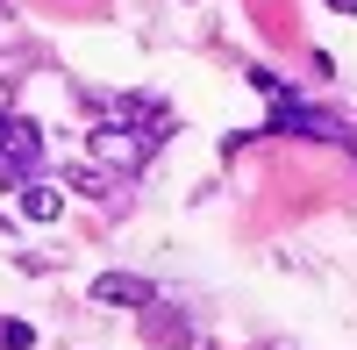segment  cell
<instances>
[{
	"label": "cell",
	"mask_w": 357,
	"mask_h": 350,
	"mask_svg": "<svg viewBox=\"0 0 357 350\" xmlns=\"http://www.w3.org/2000/svg\"><path fill=\"white\" fill-rule=\"evenodd\" d=\"M321 8H329V15H357V0H321Z\"/></svg>",
	"instance_id": "9"
},
{
	"label": "cell",
	"mask_w": 357,
	"mask_h": 350,
	"mask_svg": "<svg viewBox=\"0 0 357 350\" xmlns=\"http://www.w3.org/2000/svg\"><path fill=\"white\" fill-rule=\"evenodd\" d=\"M272 136H314V143H350V129L336 122V114H314V107H301V100H272Z\"/></svg>",
	"instance_id": "2"
},
{
	"label": "cell",
	"mask_w": 357,
	"mask_h": 350,
	"mask_svg": "<svg viewBox=\"0 0 357 350\" xmlns=\"http://www.w3.org/2000/svg\"><path fill=\"white\" fill-rule=\"evenodd\" d=\"M136 329H143L151 350H193V314L172 307V300H151V307L136 314Z\"/></svg>",
	"instance_id": "3"
},
{
	"label": "cell",
	"mask_w": 357,
	"mask_h": 350,
	"mask_svg": "<svg viewBox=\"0 0 357 350\" xmlns=\"http://www.w3.org/2000/svg\"><path fill=\"white\" fill-rule=\"evenodd\" d=\"M272 350H279V343H272Z\"/></svg>",
	"instance_id": "10"
},
{
	"label": "cell",
	"mask_w": 357,
	"mask_h": 350,
	"mask_svg": "<svg viewBox=\"0 0 357 350\" xmlns=\"http://www.w3.org/2000/svg\"><path fill=\"white\" fill-rule=\"evenodd\" d=\"M65 186L86 193V200H114V172H100V165H72V172H65Z\"/></svg>",
	"instance_id": "7"
},
{
	"label": "cell",
	"mask_w": 357,
	"mask_h": 350,
	"mask_svg": "<svg viewBox=\"0 0 357 350\" xmlns=\"http://www.w3.org/2000/svg\"><path fill=\"white\" fill-rule=\"evenodd\" d=\"M22 193V215L29 222H57V215H65V193H57L50 179H29V186H15Z\"/></svg>",
	"instance_id": "6"
},
{
	"label": "cell",
	"mask_w": 357,
	"mask_h": 350,
	"mask_svg": "<svg viewBox=\"0 0 357 350\" xmlns=\"http://www.w3.org/2000/svg\"><path fill=\"white\" fill-rule=\"evenodd\" d=\"M143 158H151V143H143V129H129V122H100V129H93V165H100V172H107V165L136 172Z\"/></svg>",
	"instance_id": "4"
},
{
	"label": "cell",
	"mask_w": 357,
	"mask_h": 350,
	"mask_svg": "<svg viewBox=\"0 0 357 350\" xmlns=\"http://www.w3.org/2000/svg\"><path fill=\"white\" fill-rule=\"evenodd\" d=\"M0 350H36V329L15 322V314H0Z\"/></svg>",
	"instance_id": "8"
},
{
	"label": "cell",
	"mask_w": 357,
	"mask_h": 350,
	"mask_svg": "<svg viewBox=\"0 0 357 350\" xmlns=\"http://www.w3.org/2000/svg\"><path fill=\"white\" fill-rule=\"evenodd\" d=\"M0 179L8 186L43 179V129L29 114H0Z\"/></svg>",
	"instance_id": "1"
},
{
	"label": "cell",
	"mask_w": 357,
	"mask_h": 350,
	"mask_svg": "<svg viewBox=\"0 0 357 350\" xmlns=\"http://www.w3.org/2000/svg\"><path fill=\"white\" fill-rule=\"evenodd\" d=\"M151 300H158V286L136 279V272H100V279H93V307H136V314H143Z\"/></svg>",
	"instance_id": "5"
}]
</instances>
